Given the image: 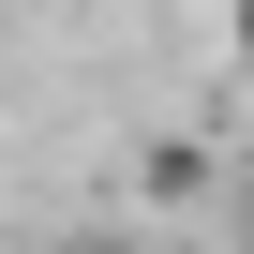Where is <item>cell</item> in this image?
Segmentation results:
<instances>
[]
</instances>
